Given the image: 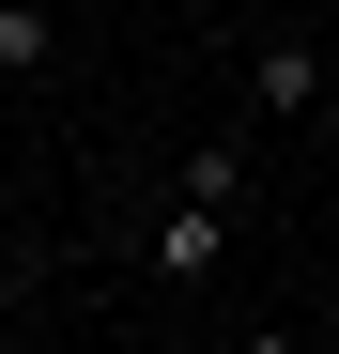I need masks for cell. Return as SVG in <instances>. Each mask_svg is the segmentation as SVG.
I'll return each instance as SVG.
<instances>
[{
	"instance_id": "5b68a950",
	"label": "cell",
	"mask_w": 339,
	"mask_h": 354,
	"mask_svg": "<svg viewBox=\"0 0 339 354\" xmlns=\"http://www.w3.org/2000/svg\"><path fill=\"white\" fill-rule=\"evenodd\" d=\"M0 354H31V339H16V324H0Z\"/></svg>"
},
{
	"instance_id": "277c9868",
	"label": "cell",
	"mask_w": 339,
	"mask_h": 354,
	"mask_svg": "<svg viewBox=\"0 0 339 354\" xmlns=\"http://www.w3.org/2000/svg\"><path fill=\"white\" fill-rule=\"evenodd\" d=\"M16 308H31V262H16V247H0V324H16Z\"/></svg>"
},
{
	"instance_id": "7a4b0ae2",
	"label": "cell",
	"mask_w": 339,
	"mask_h": 354,
	"mask_svg": "<svg viewBox=\"0 0 339 354\" xmlns=\"http://www.w3.org/2000/svg\"><path fill=\"white\" fill-rule=\"evenodd\" d=\"M216 231H232V201H185V185H170V216H154V277H201Z\"/></svg>"
},
{
	"instance_id": "6da1fadb",
	"label": "cell",
	"mask_w": 339,
	"mask_h": 354,
	"mask_svg": "<svg viewBox=\"0 0 339 354\" xmlns=\"http://www.w3.org/2000/svg\"><path fill=\"white\" fill-rule=\"evenodd\" d=\"M324 93H339V77H324L309 31H262V46H247V108H262V124H309Z\"/></svg>"
},
{
	"instance_id": "3957f363",
	"label": "cell",
	"mask_w": 339,
	"mask_h": 354,
	"mask_svg": "<svg viewBox=\"0 0 339 354\" xmlns=\"http://www.w3.org/2000/svg\"><path fill=\"white\" fill-rule=\"evenodd\" d=\"M62 62V0H0V77H46Z\"/></svg>"
},
{
	"instance_id": "52a82bcc",
	"label": "cell",
	"mask_w": 339,
	"mask_h": 354,
	"mask_svg": "<svg viewBox=\"0 0 339 354\" xmlns=\"http://www.w3.org/2000/svg\"><path fill=\"white\" fill-rule=\"evenodd\" d=\"M309 354H339V339H309Z\"/></svg>"
},
{
	"instance_id": "8992f818",
	"label": "cell",
	"mask_w": 339,
	"mask_h": 354,
	"mask_svg": "<svg viewBox=\"0 0 339 354\" xmlns=\"http://www.w3.org/2000/svg\"><path fill=\"white\" fill-rule=\"evenodd\" d=\"M93 16H124V0H93Z\"/></svg>"
}]
</instances>
